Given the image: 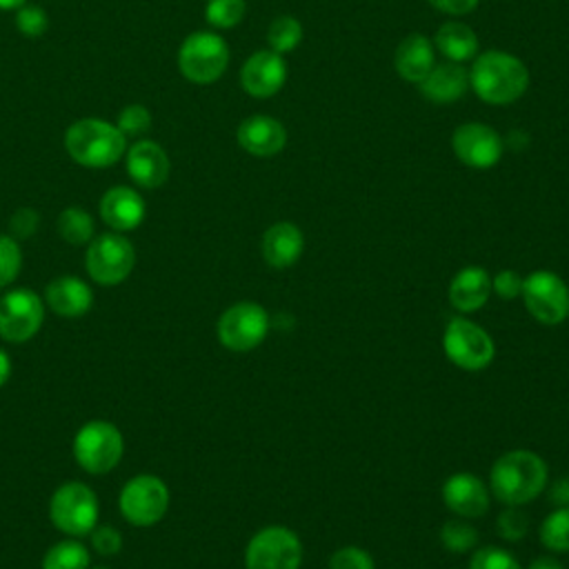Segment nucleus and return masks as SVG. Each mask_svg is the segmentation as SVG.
I'll return each mask as SVG.
<instances>
[{
	"label": "nucleus",
	"instance_id": "obj_1",
	"mask_svg": "<svg viewBox=\"0 0 569 569\" xmlns=\"http://www.w3.org/2000/svg\"><path fill=\"white\" fill-rule=\"evenodd\" d=\"M469 87L489 104H511L529 87V71L513 53L489 49L478 53L469 69Z\"/></svg>",
	"mask_w": 569,
	"mask_h": 569
},
{
	"label": "nucleus",
	"instance_id": "obj_2",
	"mask_svg": "<svg viewBox=\"0 0 569 569\" xmlns=\"http://www.w3.org/2000/svg\"><path fill=\"white\" fill-rule=\"evenodd\" d=\"M547 462L536 451L511 449L493 462L489 485L502 505L520 507L542 493L547 487Z\"/></svg>",
	"mask_w": 569,
	"mask_h": 569
},
{
	"label": "nucleus",
	"instance_id": "obj_3",
	"mask_svg": "<svg viewBox=\"0 0 569 569\" xmlns=\"http://www.w3.org/2000/svg\"><path fill=\"white\" fill-rule=\"evenodd\" d=\"M64 149L69 158L87 169L113 167L127 153V138L102 118H80L64 131Z\"/></svg>",
	"mask_w": 569,
	"mask_h": 569
},
{
	"label": "nucleus",
	"instance_id": "obj_4",
	"mask_svg": "<svg viewBox=\"0 0 569 569\" xmlns=\"http://www.w3.org/2000/svg\"><path fill=\"white\" fill-rule=\"evenodd\" d=\"M229 67V44L213 31L189 33L178 49L180 73L196 84L216 82Z\"/></svg>",
	"mask_w": 569,
	"mask_h": 569
},
{
	"label": "nucleus",
	"instance_id": "obj_5",
	"mask_svg": "<svg viewBox=\"0 0 569 569\" xmlns=\"http://www.w3.org/2000/svg\"><path fill=\"white\" fill-rule=\"evenodd\" d=\"M124 453V438L109 420H89L73 436V458L89 473H107L118 467Z\"/></svg>",
	"mask_w": 569,
	"mask_h": 569
},
{
	"label": "nucleus",
	"instance_id": "obj_6",
	"mask_svg": "<svg viewBox=\"0 0 569 569\" xmlns=\"http://www.w3.org/2000/svg\"><path fill=\"white\" fill-rule=\"evenodd\" d=\"M98 498L96 493L78 480L60 485L49 500V518L62 533L71 538L89 536L98 525Z\"/></svg>",
	"mask_w": 569,
	"mask_h": 569
},
{
	"label": "nucleus",
	"instance_id": "obj_7",
	"mask_svg": "<svg viewBox=\"0 0 569 569\" xmlns=\"http://www.w3.org/2000/svg\"><path fill=\"white\" fill-rule=\"evenodd\" d=\"M136 264L133 244L118 231L100 233L87 244L84 269L89 278L102 287L120 284L129 278Z\"/></svg>",
	"mask_w": 569,
	"mask_h": 569
},
{
	"label": "nucleus",
	"instance_id": "obj_8",
	"mask_svg": "<svg viewBox=\"0 0 569 569\" xmlns=\"http://www.w3.org/2000/svg\"><path fill=\"white\" fill-rule=\"evenodd\" d=\"M122 518L133 527H151L160 522L169 509V489L153 473H140L127 480L118 496Z\"/></svg>",
	"mask_w": 569,
	"mask_h": 569
},
{
	"label": "nucleus",
	"instance_id": "obj_9",
	"mask_svg": "<svg viewBox=\"0 0 569 569\" xmlns=\"http://www.w3.org/2000/svg\"><path fill=\"white\" fill-rule=\"evenodd\" d=\"M442 349L449 362L465 371H480L491 365L496 356L493 338L473 320L467 318H451L445 336Z\"/></svg>",
	"mask_w": 569,
	"mask_h": 569
},
{
	"label": "nucleus",
	"instance_id": "obj_10",
	"mask_svg": "<svg viewBox=\"0 0 569 569\" xmlns=\"http://www.w3.org/2000/svg\"><path fill=\"white\" fill-rule=\"evenodd\" d=\"M300 538L282 525L262 527L251 536L244 549L247 569H300Z\"/></svg>",
	"mask_w": 569,
	"mask_h": 569
},
{
	"label": "nucleus",
	"instance_id": "obj_11",
	"mask_svg": "<svg viewBox=\"0 0 569 569\" xmlns=\"http://www.w3.org/2000/svg\"><path fill=\"white\" fill-rule=\"evenodd\" d=\"M218 340L229 351H251L269 333V313L262 305L242 300L227 307L216 325Z\"/></svg>",
	"mask_w": 569,
	"mask_h": 569
},
{
	"label": "nucleus",
	"instance_id": "obj_12",
	"mask_svg": "<svg viewBox=\"0 0 569 569\" xmlns=\"http://www.w3.org/2000/svg\"><path fill=\"white\" fill-rule=\"evenodd\" d=\"M527 311L547 327L560 325L569 316V287L567 282L549 269L531 271L522 280L520 291Z\"/></svg>",
	"mask_w": 569,
	"mask_h": 569
},
{
	"label": "nucleus",
	"instance_id": "obj_13",
	"mask_svg": "<svg viewBox=\"0 0 569 569\" xmlns=\"http://www.w3.org/2000/svg\"><path fill=\"white\" fill-rule=\"evenodd\" d=\"M44 320V300L27 289L18 287L0 298V338L7 342L31 340Z\"/></svg>",
	"mask_w": 569,
	"mask_h": 569
},
{
	"label": "nucleus",
	"instance_id": "obj_14",
	"mask_svg": "<svg viewBox=\"0 0 569 569\" xmlns=\"http://www.w3.org/2000/svg\"><path fill=\"white\" fill-rule=\"evenodd\" d=\"M451 149L462 164L471 169H489L502 158L505 142L489 124L462 122L451 136Z\"/></svg>",
	"mask_w": 569,
	"mask_h": 569
},
{
	"label": "nucleus",
	"instance_id": "obj_15",
	"mask_svg": "<svg viewBox=\"0 0 569 569\" xmlns=\"http://www.w3.org/2000/svg\"><path fill=\"white\" fill-rule=\"evenodd\" d=\"M284 82L287 62L280 53L271 49L253 51L240 69V84L251 98H271L282 89Z\"/></svg>",
	"mask_w": 569,
	"mask_h": 569
},
{
	"label": "nucleus",
	"instance_id": "obj_16",
	"mask_svg": "<svg viewBox=\"0 0 569 569\" xmlns=\"http://www.w3.org/2000/svg\"><path fill=\"white\" fill-rule=\"evenodd\" d=\"M124 164H127L129 178L142 189L162 187L171 171L167 151L158 142L147 138H140L131 147H127Z\"/></svg>",
	"mask_w": 569,
	"mask_h": 569
},
{
	"label": "nucleus",
	"instance_id": "obj_17",
	"mask_svg": "<svg viewBox=\"0 0 569 569\" xmlns=\"http://www.w3.org/2000/svg\"><path fill=\"white\" fill-rule=\"evenodd\" d=\"M98 211H100L102 222L109 229L124 233V231H133L136 227H140V222L144 220V213H147V204L136 189L116 184L102 193Z\"/></svg>",
	"mask_w": 569,
	"mask_h": 569
},
{
	"label": "nucleus",
	"instance_id": "obj_18",
	"mask_svg": "<svg viewBox=\"0 0 569 569\" xmlns=\"http://www.w3.org/2000/svg\"><path fill=\"white\" fill-rule=\"evenodd\" d=\"M236 140L247 153L256 158H271L284 149L287 131L282 122L271 116H249L238 124Z\"/></svg>",
	"mask_w": 569,
	"mask_h": 569
},
{
	"label": "nucleus",
	"instance_id": "obj_19",
	"mask_svg": "<svg viewBox=\"0 0 569 569\" xmlns=\"http://www.w3.org/2000/svg\"><path fill=\"white\" fill-rule=\"evenodd\" d=\"M442 500L460 518H480L489 509L487 485L467 471L453 473L445 480Z\"/></svg>",
	"mask_w": 569,
	"mask_h": 569
},
{
	"label": "nucleus",
	"instance_id": "obj_20",
	"mask_svg": "<svg viewBox=\"0 0 569 569\" xmlns=\"http://www.w3.org/2000/svg\"><path fill=\"white\" fill-rule=\"evenodd\" d=\"M305 249V236L298 224L289 220L273 222L262 233V258L273 269H287L298 262Z\"/></svg>",
	"mask_w": 569,
	"mask_h": 569
},
{
	"label": "nucleus",
	"instance_id": "obj_21",
	"mask_svg": "<svg viewBox=\"0 0 569 569\" xmlns=\"http://www.w3.org/2000/svg\"><path fill=\"white\" fill-rule=\"evenodd\" d=\"M44 302L62 318H80L93 305L91 287L76 276H60L44 289Z\"/></svg>",
	"mask_w": 569,
	"mask_h": 569
},
{
	"label": "nucleus",
	"instance_id": "obj_22",
	"mask_svg": "<svg viewBox=\"0 0 569 569\" xmlns=\"http://www.w3.org/2000/svg\"><path fill=\"white\" fill-rule=\"evenodd\" d=\"M449 302L460 313L482 309L491 296V278L482 267H465L449 282Z\"/></svg>",
	"mask_w": 569,
	"mask_h": 569
},
{
	"label": "nucleus",
	"instance_id": "obj_23",
	"mask_svg": "<svg viewBox=\"0 0 569 569\" xmlns=\"http://www.w3.org/2000/svg\"><path fill=\"white\" fill-rule=\"evenodd\" d=\"M436 64V47L422 33H409L396 49L393 67L407 82L420 84Z\"/></svg>",
	"mask_w": 569,
	"mask_h": 569
},
{
	"label": "nucleus",
	"instance_id": "obj_24",
	"mask_svg": "<svg viewBox=\"0 0 569 569\" xmlns=\"http://www.w3.org/2000/svg\"><path fill=\"white\" fill-rule=\"evenodd\" d=\"M469 89V71L460 62H440L420 82V91L436 104H449L462 98Z\"/></svg>",
	"mask_w": 569,
	"mask_h": 569
},
{
	"label": "nucleus",
	"instance_id": "obj_25",
	"mask_svg": "<svg viewBox=\"0 0 569 569\" xmlns=\"http://www.w3.org/2000/svg\"><path fill=\"white\" fill-rule=\"evenodd\" d=\"M431 42L449 62H465V60H473L478 56L476 31L465 22L449 20V22L440 24L436 31V38Z\"/></svg>",
	"mask_w": 569,
	"mask_h": 569
},
{
	"label": "nucleus",
	"instance_id": "obj_26",
	"mask_svg": "<svg viewBox=\"0 0 569 569\" xmlns=\"http://www.w3.org/2000/svg\"><path fill=\"white\" fill-rule=\"evenodd\" d=\"M58 233L69 244H89L93 240V218L82 207H67L58 216Z\"/></svg>",
	"mask_w": 569,
	"mask_h": 569
},
{
	"label": "nucleus",
	"instance_id": "obj_27",
	"mask_svg": "<svg viewBox=\"0 0 569 569\" xmlns=\"http://www.w3.org/2000/svg\"><path fill=\"white\" fill-rule=\"evenodd\" d=\"M89 549L73 538L60 540L47 549L42 569H89Z\"/></svg>",
	"mask_w": 569,
	"mask_h": 569
},
{
	"label": "nucleus",
	"instance_id": "obj_28",
	"mask_svg": "<svg viewBox=\"0 0 569 569\" xmlns=\"http://www.w3.org/2000/svg\"><path fill=\"white\" fill-rule=\"evenodd\" d=\"M302 40V24L298 22V18L293 16H278L276 20H271L269 29H267V42L269 49L276 53H289L293 51Z\"/></svg>",
	"mask_w": 569,
	"mask_h": 569
},
{
	"label": "nucleus",
	"instance_id": "obj_29",
	"mask_svg": "<svg viewBox=\"0 0 569 569\" xmlns=\"http://www.w3.org/2000/svg\"><path fill=\"white\" fill-rule=\"evenodd\" d=\"M540 542L551 551H569V507H556L542 520Z\"/></svg>",
	"mask_w": 569,
	"mask_h": 569
},
{
	"label": "nucleus",
	"instance_id": "obj_30",
	"mask_svg": "<svg viewBox=\"0 0 569 569\" xmlns=\"http://www.w3.org/2000/svg\"><path fill=\"white\" fill-rule=\"evenodd\" d=\"M244 11V0H209L204 7V18L216 29H231L242 22Z\"/></svg>",
	"mask_w": 569,
	"mask_h": 569
},
{
	"label": "nucleus",
	"instance_id": "obj_31",
	"mask_svg": "<svg viewBox=\"0 0 569 569\" xmlns=\"http://www.w3.org/2000/svg\"><path fill=\"white\" fill-rule=\"evenodd\" d=\"M440 540L445 549L453 553H465L478 545V531L465 520H447L440 529Z\"/></svg>",
	"mask_w": 569,
	"mask_h": 569
},
{
	"label": "nucleus",
	"instance_id": "obj_32",
	"mask_svg": "<svg viewBox=\"0 0 569 569\" xmlns=\"http://www.w3.org/2000/svg\"><path fill=\"white\" fill-rule=\"evenodd\" d=\"M467 569H522V567L511 551L489 545V547H480L471 556Z\"/></svg>",
	"mask_w": 569,
	"mask_h": 569
},
{
	"label": "nucleus",
	"instance_id": "obj_33",
	"mask_svg": "<svg viewBox=\"0 0 569 569\" xmlns=\"http://www.w3.org/2000/svg\"><path fill=\"white\" fill-rule=\"evenodd\" d=\"M22 267V251L13 236L0 233V287H7L16 280Z\"/></svg>",
	"mask_w": 569,
	"mask_h": 569
},
{
	"label": "nucleus",
	"instance_id": "obj_34",
	"mask_svg": "<svg viewBox=\"0 0 569 569\" xmlns=\"http://www.w3.org/2000/svg\"><path fill=\"white\" fill-rule=\"evenodd\" d=\"M116 127L124 133V138H138L151 129V111L144 104H127L116 120Z\"/></svg>",
	"mask_w": 569,
	"mask_h": 569
},
{
	"label": "nucleus",
	"instance_id": "obj_35",
	"mask_svg": "<svg viewBox=\"0 0 569 569\" xmlns=\"http://www.w3.org/2000/svg\"><path fill=\"white\" fill-rule=\"evenodd\" d=\"M16 27L24 38H42L49 29V16L38 4H22L16 9Z\"/></svg>",
	"mask_w": 569,
	"mask_h": 569
},
{
	"label": "nucleus",
	"instance_id": "obj_36",
	"mask_svg": "<svg viewBox=\"0 0 569 569\" xmlns=\"http://www.w3.org/2000/svg\"><path fill=\"white\" fill-rule=\"evenodd\" d=\"M329 569H376V562L369 551L356 545L340 547L329 558Z\"/></svg>",
	"mask_w": 569,
	"mask_h": 569
},
{
	"label": "nucleus",
	"instance_id": "obj_37",
	"mask_svg": "<svg viewBox=\"0 0 569 569\" xmlns=\"http://www.w3.org/2000/svg\"><path fill=\"white\" fill-rule=\"evenodd\" d=\"M498 533L502 540L518 542L527 533V516L518 507L507 505L498 516Z\"/></svg>",
	"mask_w": 569,
	"mask_h": 569
},
{
	"label": "nucleus",
	"instance_id": "obj_38",
	"mask_svg": "<svg viewBox=\"0 0 569 569\" xmlns=\"http://www.w3.org/2000/svg\"><path fill=\"white\" fill-rule=\"evenodd\" d=\"M89 536H91V547L100 556H113L122 549V536L111 525H96Z\"/></svg>",
	"mask_w": 569,
	"mask_h": 569
},
{
	"label": "nucleus",
	"instance_id": "obj_39",
	"mask_svg": "<svg viewBox=\"0 0 569 569\" xmlns=\"http://www.w3.org/2000/svg\"><path fill=\"white\" fill-rule=\"evenodd\" d=\"M38 224H40V213L31 207H22V209L13 211V216L9 220V231H11L9 236H13L16 240H24L36 233Z\"/></svg>",
	"mask_w": 569,
	"mask_h": 569
},
{
	"label": "nucleus",
	"instance_id": "obj_40",
	"mask_svg": "<svg viewBox=\"0 0 569 569\" xmlns=\"http://www.w3.org/2000/svg\"><path fill=\"white\" fill-rule=\"evenodd\" d=\"M522 276L513 269H502L491 278V291H496L498 298L502 300H513L522 291Z\"/></svg>",
	"mask_w": 569,
	"mask_h": 569
},
{
	"label": "nucleus",
	"instance_id": "obj_41",
	"mask_svg": "<svg viewBox=\"0 0 569 569\" xmlns=\"http://www.w3.org/2000/svg\"><path fill=\"white\" fill-rule=\"evenodd\" d=\"M427 2L449 16H465L478 7V0H427Z\"/></svg>",
	"mask_w": 569,
	"mask_h": 569
},
{
	"label": "nucleus",
	"instance_id": "obj_42",
	"mask_svg": "<svg viewBox=\"0 0 569 569\" xmlns=\"http://www.w3.org/2000/svg\"><path fill=\"white\" fill-rule=\"evenodd\" d=\"M551 500L556 502V507H569V478L558 480L551 489Z\"/></svg>",
	"mask_w": 569,
	"mask_h": 569
},
{
	"label": "nucleus",
	"instance_id": "obj_43",
	"mask_svg": "<svg viewBox=\"0 0 569 569\" xmlns=\"http://www.w3.org/2000/svg\"><path fill=\"white\" fill-rule=\"evenodd\" d=\"M529 569H565L556 558L551 556H540V558H533Z\"/></svg>",
	"mask_w": 569,
	"mask_h": 569
},
{
	"label": "nucleus",
	"instance_id": "obj_44",
	"mask_svg": "<svg viewBox=\"0 0 569 569\" xmlns=\"http://www.w3.org/2000/svg\"><path fill=\"white\" fill-rule=\"evenodd\" d=\"M9 376H11V358H9V353L0 347V387L9 380Z\"/></svg>",
	"mask_w": 569,
	"mask_h": 569
},
{
	"label": "nucleus",
	"instance_id": "obj_45",
	"mask_svg": "<svg viewBox=\"0 0 569 569\" xmlns=\"http://www.w3.org/2000/svg\"><path fill=\"white\" fill-rule=\"evenodd\" d=\"M22 4H27V0H0V11H16Z\"/></svg>",
	"mask_w": 569,
	"mask_h": 569
},
{
	"label": "nucleus",
	"instance_id": "obj_46",
	"mask_svg": "<svg viewBox=\"0 0 569 569\" xmlns=\"http://www.w3.org/2000/svg\"><path fill=\"white\" fill-rule=\"evenodd\" d=\"M93 569H107V567H93Z\"/></svg>",
	"mask_w": 569,
	"mask_h": 569
}]
</instances>
